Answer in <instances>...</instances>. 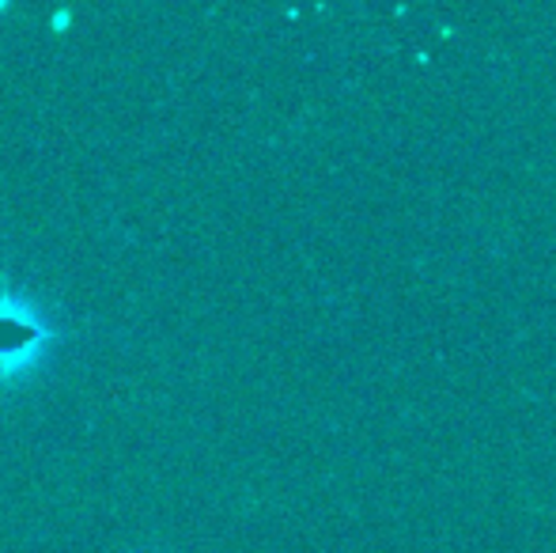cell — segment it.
Here are the masks:
<instances>
[{"mask_svg": "<svg viewBox=\"0 0 556 553\" xmlns=\"http://www.w3.org/2000/svg\"><path fill=\"white\" fill-rule=\"evenodd\" d=\"M50 326L38 323L35 307L15 300H0V379L27 372L50 345Z\"/></svg>", "mask_w": 556, "mask_h": 553, "instance_id": "6da1fadb", "label": "cell"}]
</instances>
